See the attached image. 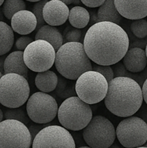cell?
Returning <instances> with one entry per match:
<instances>
[{
    "instance_id": "21",
    "label": "cell",
    "mask_w": 147,
    "mask_h": 148,
    "mask_svg": "<svg viewBox=\"0 0 147 148\" xmlns=\"http://www.w3.org/2000/svg\"><path fill=\"white\" fill-rule=\"evenodd\" d=\"M90 15L87 10L81 6L72 7L69 11V21L75 28H84L89 23Z\"/></svg>"
},
{
    "instance_id": "15",
    "label": "cell",
    "mask_w": 147,
    "mask_h": 148,
    "mask_svg": "<svg viewBox=\"0 0 147 148\" xmlns=\"http://www.w3.org/2000/svg\"><path fill=\"white\" fill-rule=\"evenodd\" d=\"M13 31L20 35L30 34L37 27V19L31 11L22 10L13 15L11 19Z\"/></svg>"
},
{
    "instance_id": "10",
    "label": "cell",
    "mask_w": 147,
    "mask_h": 148,
    "mask_svg": "<svg viewBox=\"0 0 147 148\" xmlns=\"http://www.w3.org/2000/svg\"><path fill=\"white\" fill-rule=\"evenodd\" d=\"M116 137L125 148L142 147L147 141V124L142 119L129 116L118 124Z\"/></svg>"
},
{
    "instance_id": "14",
    "label": "cell",
    "mask_w": 147,
    "mask_h": 148,
    "mask_svg": "<svg viewBox=\"0 0 147 148\" xmlns=\"http://www.w3.org/2000/svg\"><path fill=\"white\" fill-rule=\"evenodd\" d=\"M117 10L128 20L144 19L147 16V0H114Z\"/></svg>"
},
{
    "instance_id": "40",
    "label": "cell",
    "mask_w": 147,
    "mask_h": 148,
    "mask_svg": "<svg viewBox=\"0 0 147 148\" xmlns=\"http://www.w3.org/2000/svg\"><path fill=\"white\" fill-rule=\"evenodd\" d=\"M108 148H120L119 147H118V146H117V145H113V146H110V147H108Z\"/></svg>"
},
{
    "instance_id": "46",
    "label": "cell",
    "mask_w": 147,
    "mask_h": 148,
    "mask_svg": "<svg viewBox=\"0 0 147 148\" xmlns=\"http://www.w3.org/2000/svg\"><path fill=\"white\" fill-rule=\"evenodd\" d=\"M1 76H2V74H1V72H0V78H1Z\"/></svg>"
},
{
    "instance_id": "23",
    "label": "cell",
    "mask_w": 147,
    "mask_h": 148,
    "mask_svg": "<svg viewBox=\"0 0 147 148\" xmlns=\"http://www.w3.org/2000/svg\"><path fill=\"white\" fill-rule=\"evenodd\" d=\"M56 90V94L61 98H68L75 96V84L73 82L65 77H59L58 85Z\"/></svg>"
},
{
    "instance_id": "34",
    "label": "cell",
    "mask_w": 147,
    "mask_h": 148,
    "mask_svg": "<svg viewBox=\"0 0 147 148\" xmlns=\"http://www.w3.org/2000/svg\"><path fill=\"white\" fill-rule=\"evenodd\" d=\"M7 56L5 55L4 56H0V72L3 75H4V61Z\"/></svg>"
},
{
    "instance_id": "44",
    "label": "cell",
    "mask_w": 147,
    "mask_h": 148,
    "mask_svg": "<svg viewBox=\"0 0 147 148\" xmlns=\"http://www.w3.org/2000/svg\"><path fill=\"white\" fill-rule=\"evenodd\" d=\"M136 148H147V147H144V146H142V147H136Z\"/></svg>"
},
{
    "instance_id": "20",
    "label": "cell",
    "mask_w": 147,
    "mask_h": 148,
    "mask_svg": "<svg viewBox=\"0 0 147 148\" xmlns=\"http://www.w3.org/2000/svg\"><path fill=\"white\" fill-rule=\"evenodd\" d=\"M97 14L99 22H110L118 25L122 20V16L117 10L114 0H106L99 7Z\"/></svg>"
},
{
    "instance_id": "13",
    "label": "cell",
    "mask_w": 147,
    "mask_h": 148,
    "mask_svg": "<svg viewBox=\"0 0 147 148\" xmlns=\"http://www.w3.org/2000/svg\"><path fill=\"white\" fill-rule=\"evenodd\" d=\"M69 11L68 6L60 0L48 1L43 7V19L50 26L61 25L69 19Z\"/></svg>"
},
{
    "instance_id": "42",
    "label": "cell",
    "mask_w": 147,
    "mask_h": 148,
    "mask_svg": "<svg viewBox=\"0 0 147 148\" xmlns=\"http://www.w3.org/2000/svg\"><path fill=\"white\" fill-rule=\"evenodd\" d=\"M78 148H91V147H89V146H83V147H79Z\"/></svg>"
},
{
    "instance_id": "37",
    "label": "cell",
    "mask_w": 147,
    "mask_h": 148,
    "mask_svg": "<svg viewBox=\"0 0 147 148\" xmlns=\"http://www.w3.org/2000/svg\"><path fill=\"white\" fill-rule=\"evenodd\" d=\"M4 19V13L2 12V8L0 7V21H3Z\"/></svg>"
},
{
    "instance_id": "32",
    "label": "cell",
    "mask_w": 147,
    "mask_h": 148,
    "mask_svg": "<svg viewBox=\"0 0 147 148\" xmlns=\"http://www.w3.org/2000/svg\"><path fill=\"white\" fill-rule=\"evenodd\" d=\"M106 0H81V2L85 6L90 8L100 7L105 3Z\"/></svg>"
},
{
    "instance_id": "16",
    "label": "cell",
    "mask_w": 147,
    "mask_h": 148,
    "mask_svg": "<svg viewBox=\"0 0 147 148\" xmlns=\"http://www.w3.org/2000/svg\"><path fill=\"white\" fill-rule=\"evenodd\" d=\"M122 64L125 69L130 72H142L147 65L146 51L139 47L131 48L122 58Z\"/></svg>"
},
{
    "instance_id": "6",
    "label": "cell",
    "mask_w": 147,
    "mask_h": 148,
    "mask_svg": "<svg viewBox=\"0 0 147 148\" xmlns=\"http://www.w3.org/2000/svg\"><path fill=\"white\" fill-rule=\"evenodd\" d=\"M108 90V82L105 77L95 71L82 74L76 81L75 90L77 96L89 105L105 99Z\"/></svg>"
},
{
    "instance_id": "19",
    "label": "cell",
    "mask_w": 147,
    "mask_h": 148,
    "mask_svg": "<svg viewBox=\"0 0 147 148\" xmlns=\"http://www.w3.org/2000/svg\"><path fill=\"white\" fill-rule=\"evenodd\" d=\"M59 77L53 71L47 70L38 72L35 79L37 89L43 92H50L55 90L58 85Z\"/></svg>"
},
{
    "instance_id": "24",
    "label": "cell",
    "mask_w": 147,
    "mask_h": 148,
    "mask_svg": "<svg viewBox=\"0 0 147 148\" xmlns=\"http://www.w3.org/2000/svg\"><path fill=\"white\" fill-rule=\"evenodd\" d=\"M1 8L4 17L11 20L14 14L25 10L26 4L24 0H5Z\"/></svg>"
},
{
    "instance_id": "39",
    "label": "cell",
    "mask_w": 147,
    "mask_h": 148,
    "mask_svg": "<svg viewBox=\"0 0 147 148\" xmlns=\"http://www.w3.org/2000/svg\"><path fill=\"white\" fill-rule=\"evenodd\" d=\"M28 1H31V2H37L39 1H41V0H27Z\"/></svg>"
},
{
    "instance_id": "3",
    "label": "cell",
    "mask_w": 147,
    "mask_h": 148,
    "mask_svg": "<svg viewBox=\"0 0 147 148\" xmlns=\"http://www.w3.org/2000/svg\"><path fill=\"white\" fill-rule=\"evenodd\" d=\"M54 64L59 73L70 80H76L83 73L92 70L91 60L79 42L63 43L56 51Z\"/></svg>"
},
{
    "instance_id": "8",
    "label": "cell",
    "mask_w": 147,
    "mask_h": 148,
    "mask_svg": "<svg viewBox=\"0 0 147 148\" xmlns=\"http://www.w3.org/2000/svg\"><path fill=\"white\" fill-rule=\"evenodd\" d=\"M54 48L48 42L35 40L23 51V58L29 69L35 72L49 70L55 63Z\"/></svg>"
},
{
    "instance_id": "26",
    "label": "cell",
    "mask_w": 147,
    "mask_h": 148,
    "mask_svg": "<svg viewBox=\"0 0 147 148\" xmlns=\"http://www.w3.org/2000/svg\"><path fill=\"white\" fill-rule=\"evenodd\" d=\"M131 30L138 38H144L147 36V21L145 19L133 20L131 24Z\"/></svg>"
},
{
    "instance_id": "7",
    "label": "cell",
    "mask_w": 147,
    "mask_h": 148,
    "mask_svg": "<svg viewBox=\"0 0 147 148\" xmlns=\"http://www.w3.org/2000/svg\"><path fill=\"white\" fill-rule=\"evenodd\" d=\"M84 140L91 148H108L116 138L113 124L106 117L95 116L82 132Z\"/></svg>"
},
{
    "instance_id": "29",
    "label": "cell",
    "mask_w": 147,
    "mask_h": 148,
    "mask_svg": "<svg viewBox=\"0 0 147 148\" xmlns=\"http://www.w3.org/2000/svg\"><path fill=\"white\" fill-rule=\"evenodd\" d=\"M92 70L100 73L102 76L105 77L108 82L112 80L115 77L112 68L110 66H105V65H94L92 66Z\"/></svg>"
},
{
    "instance_id": "17",
    "label": "cell",
    "mask_w": 147,
    "mask_h": 148,
    "mask_svg": "<svg viewBox=\"0 0 147 148\" xmlns=\"http://www.w3.org/2000/svg\"><path fill=\"white\" fill-rule=\"evenodd\" d=\"M4 74H17L27 79L29 69L24 62L23 51H13L7 56L4 61Z\"/></svg>"
},
{
    "instance_id": "2",
    "label": "cell",
    "mask_w": 147,
    "mask_h": 148,
    "mask_svg": "<svg viewBox=\"0 0 147 148\" xmlns=\"http://www.w3.org/2000/svg\"><path fill=\"white\" fill-rule=\"evenodd\" d=\"M105 105L109 111L119 117L132 116L143 103L142 89L128 77H116L108 82Z\"/></svg>"
},
{
    "instance_id": "35",
    "label": "cell",
    "mask_w": 147,
    "mask_h": 148,
    "mask_svg": "<svg viewBox=\"0 0 147 148\" xmlns=\"http://www.w3.org/2000/svg\"><path fill=\"white\" fill-rule=\"evenodd\" d=\"M60 1H61L62 2H63L67 6L71 4H76V5L81 4V0H60Z\"/></svg>"
},
{
    "instance_id": "1",
    "label": "cell",
    "mask_w": 147,
    "mask_h": 148,
    "mask_svg": "<svg viewBox=\"0 0 147 148\" xmlns=\"http://www.w3.org/2000/svg\"><path fill=\"white\" fill-rule=\"evenodd\" d=\"M83 45L86 55L94 63L110 66L124 57L129 48V38L119 25L99 22L88 29Z\"/></svg>"
},
{
    "instance_id": "43",
    "label": "cell",
    "mask_w": 147,
    "mask_h": 148,
    "mask_svg": "<svg viewBox=\"0 0 147 148\" xmlns=\"http://www.w3.org/2000/svg\"><path fill=\"white\" fill-rule=\"evenodd\" d=\"M146 57H147V44H146Z\"/></svg>"
},
{
    "instance_id": "12",
    "label": "cell",
    "mask_w": 147,
    "mask_h": 148,
    "mask_svg": "<svg viewBox=\"0 0 147 148\" xmlns=\"http://www.w3.org/2000/svg\"><path fill=\"white\" fill-rule=\"evenodd\" d=\"M32 148H76L71 133L59 125H49L36 135Z\"/></svg>"
},
{
    "instance_id": "22",
    "label": "cell",
    "mask_w": 147,
    "mask_h": 148,
    "mask_svg": "<svg viewBox=\"0 0 147 148\" xmlns=\"http://www.w3.org/2000/svg\"><path fill=\"white\" fill-rule=\"evenodd\" d=\"M14 31L7 23L0 21V56L7 54L14 44Z\"/></svg>"
},
{
    "instance_id": "5",
    "label": "cell",
    "mask_w": 147,
    "mask_h": 148,
    "mask_svg": "<svg viewBox=\"0 0 147 148\" xmlns=\"http://www.w3.org/2000/svg\"><path fill=\"white\" fill-rule=\"evenodd\" d=\"M30 85L23 76L4 74L0 78V103L9 108L21 107L30 98Z\"/></svg>"
},
{
    "instance_id": "11",
    "label": "cell",
    "mask_w": 147,
    "mask_h": 148,
    "mask_svg": "<svg viewBox=\"0 0 147 148\" xmlns=\"http://www.w3.org/2000/svg\"><path fill=\"white\" fill-rule=\"evenodd\" d=\"M31 135L25 124L12 119L0 123V148H30Z\"/></svg>"
},
{
    "instance_id": "38",
    "label": "cell",
    "mask_w": 147,
    "mask_h": 148,
    "mask_svg": "<svg viewBox=\"0 0 147 148\" xmlns=\"http://www.w3.org/2000/svg\"><path fill=\"white\" fill-rule=\"evenodd\" d=\"M3 118H4V114H3L2 111L0 108V123L3 121Z\"/></svg>"
},
{
    "instance_id": "36",
    "label": "cell",
    "mask_w": 147,
    "mask_h": 148,
    "mask_svg": "<svg viewBox=\"0 0 147 148\" xmlns=\"http://www.w3.org/2000/svg\"><path fill=\"white\" fill-rule=\"evenodd\" d=\"M89 15H90V20H89V21H91V23H93V25L97 23H99L97 18V14H95V12H91V14H89Z\"/></svg>"
},
{
    "instance_id": "41",
    "label": "cell",
    "mask_w": 147,
    "mask_h": 148,
    "mask_svg": "<svg viewBox=\"0 0 147 148\" xmlns=\"http://www.w3.org/2000/svg\"><path fill=\"white\" fill-rule=\"evenodd\" d=\"M4 1H5V0H0V7H1V6L2 5L3 3L4 2Z\"/></svg>"
},
{
    "instance_id": "9",
    "label": "cell",
    "mask_w": 147,
    "mask_h": 148,
    "mask_svg": "<svg viewBox=\"0 0 147 148\" xmlns=\"http://www.w3.org/2000/svg\"><path fill=\"white\" fill-rule=\"evenodd\" d=\"M59 106L56 99L43 92L33 93L27 100L26 111L34 123L46 124L51 122L58 114Z\"/></svg>"
},
{
    "instance_id": "31",
    "label": "cell",
    "mask_w": 147,
    "mask_h": 148,
    "mask_svg": "<svg viewBox=\"0 0 147 148\" xmlns=\"http://www.w3.org/2000/svg\"><path fill=\"white\" fill-rule=\"evenodd\" d=\"M49 126L48 124H30L29 125V127H27L29 130V132L30 133V135H31V138H32V141H33V140L35 139V137H36L37 134L41 131L43 129H44L45 127H48Z\"/></svg>"
},
{
    "instance_id": "28",
    "label": "cell",
    "mask_w": 147,
    "mask_h": 148,
    "mask_svg": "<svg viewBox=\"0 0 147 148\" xmlns=\"http://www.w3.org/2000/svg\"><path fill=\"white\" fill-rule=\"evenodd\" d=\"M47 1L48 0H41V1L36 2L33 5L32 12L34 14L36 19H37V27H36L37 30H39L42 26L45 25V21L43 15V7Z\"/></svg>"
},
{
    "instance_id": "18",
    "label": "cell",
    "mask_w": 147,
    "mask_h": 148,
    "mask_svg": "<svg viewBox=\"0 0 147 148\" xmlns=\"http://www.w3.org/2000/svg\"><path fill=\"white\" fill-rule=\"evenodd\" d=\"M35 40H43L48 42L57 51L63 44V36L56 27L45 25L37 30Z\"/></svg>"
},
{
    "instance_id": "27",
    "label": "cell",
    "mask_w": 147,
    "mask_h": 148,
    "mask_svg": "<svg viewBox=\"0 0 147 148\" xmlns=\"http://www.w3.org/2000/svg\"><path fill=\"white\" fill-rule=\"evenodd\" d=\"M63 43L69 42H79L82 39V33L80 29L75 28L72 26H67L63 33Z\"/></svg>"
},
{
    "instance_id": "30",
    "label": "cell",
    "mask_w": 147,
    "mask_h": 148,
    "mask_svg": "<svg viewBox=\"0 0 147 148\" xmlns=\"http://www.w3.org/2000/svg\"><path fill=\"white\" fill-rule=\"evenodd\" d=\"M33 41V39L30 37L28 36H23L22 37L19 38L17 40H16L15 43V46L18 51H24V49L27 47L29 44L32 43Z\"/></svg>"
},
{
    "instance_id": "25",
    "label": "cell",
    "mask_w": 147,
    "mask_h": 148,
    "mask_svg": "<svg viewBox=\"0 0 147 148\" xmlns=\"http://www.w3.org/2000/svg\"><path fill=\"white\" fill-rule=\"evenodd\" d=\"M4 116L5 119H12L18 121L27 125L29 124L30 118L27 116V111L23 107H19L15 108H9L4 112Z\"/></svg>"
},
{
    "instance_id": "33",
    "label": "cell",
    "mask_w": 147,
    "mask_h": 148,
    "mask_svg": "<svg viewBox=\"0 0 147 148\" xmlns=\"http://www.w3.org/2000/svg\"><path fill=\"white\" fill-rule=\"evenodd\" d=\"M142 94H143V99L145 101V103L147 105V78L145 81H144V84L142 85Z\"/></svg>"
},
{
    "instance_id": "45",
    "label": "cell",
    "mask_w": 147,
    "mask_h": 148,
    "mask_svg": "<svg viewBox=\"0 0 147 148\" xmlns=\"http://www.w3.org/2000/svg\"><path fill=\"white\" fill-rule=\"evenodd\" d=\"M144 147H147V141H146V143H145V145H144Z\"/></svg>"
},
{
    "instance_id": "4",
    "label": "cell",
    "mask_w": 147,
    "mask_h": 148,
    "mask_svg": "<svg viewBox=\"0 0 147 148\" xmlns=\"http://www.w3.org/2000/svg\"><path fill=\"white\" fill-rule=\"evenodd\" d=\"M57 116L61 127L71 131L84 130L93 117L90 106L78 96L65 99L59 107Z\"/></svg>"
}]
</instances>
